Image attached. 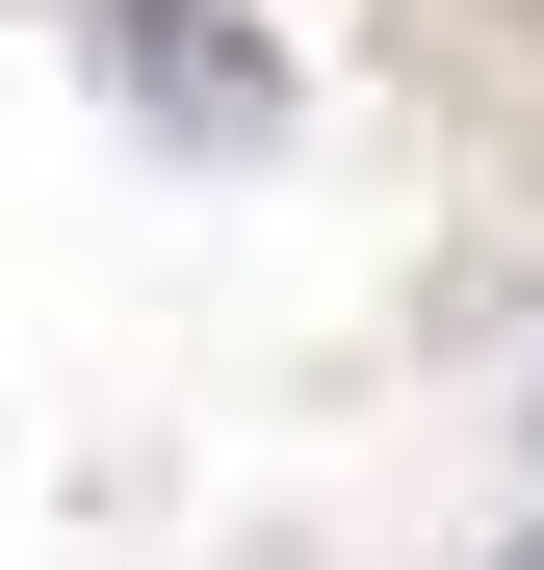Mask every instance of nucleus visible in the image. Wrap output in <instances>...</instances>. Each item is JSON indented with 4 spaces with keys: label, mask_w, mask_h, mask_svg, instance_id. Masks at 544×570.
Here are the masks:
<instances>
[{
    "label": "nucleus",
    "mask_w": 544,
    "mask_h": 570,
    "mask_svg": "<svg viewBox=\"0 0 544 570\" xmlns=\"http://www.w3.org/2000/svg\"><path fill=\"white\" fill-rule=\"evenodd\" d=\"M105 78H130L181 156H259V130H286V52H259L234 0H105Z\"/></svg>",
    "instance_id": "f257e3e1"
},
{
    "label": "nucleus",
    "mask_w": 544,
    "mask_h": 570,
    "mask_svg": "<svg viewBox=\"0 0 544 570\" xmlns=\"http://www.w3.org/2000/svg\"><path fill=\"white\" fill-rule=\"evenodd\" d=\"M493 570H544V519H518V544H493Z\"/></svg>",
    "instance_id": "f03ea898"
}]
</instances>
